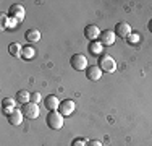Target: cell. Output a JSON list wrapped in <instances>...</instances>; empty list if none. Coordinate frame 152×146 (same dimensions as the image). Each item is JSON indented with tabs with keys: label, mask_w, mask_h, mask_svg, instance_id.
I'll return each instance as SVG.
<instances>
[{
	"label": "cell",
	"mask_w": 152,
	"mask_h": 146,
	"mask_svg": "<svg viewBox=\"0 0 152 146\" xmlns=\"http://www.w3.org/2000/svg\"><path fill=\"white\" fill-rule=\"evenodd\" d=\"M8 16L12 18V20H15V21H23L24 16H26V10H24L23 5H20V3H15V5L10 7Z\"/></svg>",
	"instance_id": "obj_3"
},
{
	"label": "cell",
	"mask_w": 152,
	"mask_h": 146,
	"mask_svg": "<svg viewBox=\"0 0 152 146\" xmlns=\"http://www.w3.org/2000/svg\"><path fill=\"white\" fill-rule=\"evenodd\" d=\"M23 112L21 111H18V109H15L13 112H10L8 115H7V119H8V122H10V125H20L21 122H23Z\"/></svg>",
	"instance_id": "obj_12"
},
{
	"label": "cell",
	"mask_w": 152,
	"mask_h": 146,
	"mask_svg": "<svg viewBox=\"0 0 152 146\" xmlns=\"http://www.w3.org/2000/svg\"><path fill=\"white\" fill-rule=\"evenodd\" d=\"M15 105H16V101L12 99V97H3L2 99V109H3V112H5L7 115H8L10 112L15 111Z\"/></svg>",
	"instance_id": "obj_13"
},
{
	"label": "cell",
	"mask_w": 152,
	"mask_h": 146,
	"mask_svg": "<svg viewBox=\"0 0 152 146\" xmlns=\"http://www.w3.org/2000/svg\"><path fill=\"white\" fill-rule=\"evenodd\" d=\"M24 38H26L28 42H39L41 41V32L37 29H28L24 32Z\"/></svg>",
	"instance_id": "obj_15"
},
{
	"label": "cell",
	"mask_w": 152,
	"mask_h": 146,
	"mask_svg": "<svg viewBox=\"0 0 152 146\" xmlns=\"http://www.w3.org/2000/svg\"><path fill=\"white\" fill-rule=\"evenodd\" d=\"M102 49H104V46L100 42H91V46H89V52L92 54V55H102Z\"/></svg>",
	"instance_id": "obj_19"
},
{
	"label": "cell",
	"mask_w": 152,
	"mask_h": 146,
	"mask_svg": "<svg viewBox=\"0 0 152 146\" xmlns=\"http://www.w3.org/2000/svg\"><path fill=\"white\" fill-rule=\"evenodd\" d=\"M147 29H149V31L152 32V20L149 21V23H147Z\"/></svg>",
	"instance_id": "obj_24"
},
{
	"label": "cell",
	"mask_w": 152,
	"mask_h": 146,
	"mask_svg": "<svg viewBox=\"0 0 152 146\" xmlns=\"http://www.w3.org/2000/svg\"><path fill=\"white\" fill-rule=\"evenodd\" d=\"M102 70H100L97 65H91V67L86 68V76H88L89 81H99L100 76H102Z\"/></svg>",
	"instance_id": "obj_9"
},
{
	"label": "cell",
	"mask_w": 152,
	"mask_h": 146,
	"mask_svg": "<svg viewBox=\"0 0 152 146\" xmlns=\"http://www.w3.org/2000/svg\"><path fill=\"white\" fill-rule=\"evenodd\" d=\"M86 146H104V145L100 143L99 140H91V141H88V143H86Z\"/></svg>",
	"instance_id": "obj_23"
},
{
	"label": "cell",
	"mask_w": 152,
	"mask_h": 146,
	"mask_svg": "<svg viewBox=\"0 0 152 146\" xmlns=\"http://www.w3.org/2000/svg\"><path fill=\"white\" fill-rule=\"evenodd\" d=\"M75 109H76V104H75V101H71V99H65V101H61L60 102V107H58V112L63 117H66V115H71L75 112Z\"/></svg>",
	"instance_id": "obj_6"
},
{
	"label": "cell",
	"mask_w": 152,
	"mask_h": 146,
	"mask_svg": "<svg viewBox=\"0 0 152 146\" xmlns=\"http://www.w3.org/2000/svg\"><path fill=\"white\" fill-rule=\"evenodd\" d=\"M21 50H23V46H21L20 42H13L8 46V52H10V55H13V57H21Z\"/></svg>",
	"instance_id": "obj_17"
},
{
	"label": "cell",
	"mask_w": 152,
	"mask_h": 146,
	"mask_svg": "<svg viewBox=\"0 0 152 146\" xmlns=\"http://www.w3.org/2000/svg\"><path fill=\"white\" fill-rule=\"evenodd\" d=\"M70 63L75 70H86L88 68V58H86V55H83V54H75L70 58Z\"/></svg>",
	"instance_id": "obj_5"
},
{
	"label": "cell",
	"mask_w": 152,
	"mask_h": 146,
	"mask_svg": "<svg viewBox=\"0 0 152 146\" xmlns=\"http://www.w3.org/2000/svg\"><path fill=\"white\" fill-rule=\"evenodd\" d=\"M36 55V50L32 49L31 46H24L23 50H21V57L24 58V60H31V58H34Z\"/></svg>",
	"instance_id": "obj_18"
},
{
	"label": "cell",
	"mask_w": 152,
	"mask_h": 146,
	"mask_svg": "<svg viewBox=\"0 0 152 146\" xmlns=\"http://www.w3.org/2000/svg\"><path fill=\"white\" fill-rule=\"evenodd\" d=\"M0 18H2V24H0V26H2V29H13L16 26V23L18 21H15V20H12V18L8 16V15H5V13H2L0 15Z\"/></svg>",
	"instance_id": "obj_14"
},
{
	"label": "cell",
	"mask_w": 152,
	"mask_h": 146,
	"mask_svg": "<svg viewBox=\"0 0 152 146\" xmlns=\"http://www.w3.org/2000/svg\"><path fill=\"white\" fill-rule=\"evenodd\" d=\"M97 67H99L102 72H105V73H113L115 70H117V62H115L110 55L102 54V55L99 57V63H97Z\"/></svg>",
	"instance_id": "obj_1"
},
{
	"label": "cell",
	"mask_w": 152,
	"mask_h": 146,
	"mask_svg": "<svg viewBox=\"0 0 152 146\" xmlns=\"http://www.w3.org/2000/svg\"><path fill=\"white\" fill-rule=\"evenodd\" d=\"M84 36L88 41H97V38H100V29L96 26V24H88L84 28Z\"/></svg>",
	"instance_id": "obj_8"
},
{
	"label": "cell",
	"mask_w": 152,
	"mask_h": 146,
	"mask_svg": "<svg viewBox=\"0 0 152 146\" xmlns=\"http://www.w3.org/2000/svg\"><path fill=\"white\" fill-rule=\"evenodd\" d=\"M139 34H134V32H131V34L128 36V38H126V41H128L129 44H131V46H136L137 42H139Z\"/></svg>",
	"instance_id": "obj_20"
},
{
	"label": "cell",
	"mask_w": 152,
	"mask_h": 146,
	"mask_svg": "<svg viewBox=\"0 0 152 146\" xmlns=\"http://www.w3.org/2000/svg\"><path fill=\"white\" fill-rule=\"evenodd\" d=\"M71 146H86V141L83 140V138H76V140H73Z\"/></svg>",
	"instance_id": "obj_21"
},
{
	"label": "cell",
	"mask_w": 152,
	"mask_h": 146,
	"mask_svg": "<svg viewBox=\"0 0 152 146\" xmlns=\"http://www.w3.org/2000/svg\"><path fill=\"white\" fill-rule=\"evenodd\" d=\"M16 101L20 102V104H28V102H31V93H28V91H24V89L18 91Z\"/></svg>",
	"instance_id": "obj_16"
},
{
	"label": "cell",
	"mask_w": 152,
	"mask_h": 146,
	"mask_svg": "<svg viewBox=\"0 0 152 146\" xmlns=\"http://www.w3.org/2000/svg\"><path fill=\"white\" fill-rule=\"evenodd\" d=\"M47 125L50 127L52 130H60L61 127H63L65 120H63V115L60 114L58 111H52L49 112V115H47Z\"/></svg>",
	"instance_id": "obj_2"
},
{
	"label": "cell",
	"mask_w": 152,
	"mask_h": 146,
	"mask_svg": "<svg viewBox=\"0 0 152 146\" xmlns=\"http://www.w3.org/2000/svg\"><path fill=\"white\" fill-rule=\"evenodd\" d=\"M115 32L110 31V29H105V31L100 32V44L102 46H113L115 42Z\"/></svg>",
	"instance_id": "obj_10"
},
{
	"label": "cell",
	"mask_w": 152,
	"mask_h": 146,
	"mask_svg": "<svg viewBox=\"0 0 152 146\" xmlns=\"http://www.w3.org/2000/svg\"><path fill=\"white\" fill-rule=\"evenodd\" d=\"M39 101H41V94H39V93H31V102L37 104Z\"/></svg>",
	"instance_id": "obj_22"
},
{
	"label": "cell",
	"mask_w": 152,
	"mask_h": 146,
	"mask_svg": "<svg viewBox=\"0 0 152 146\" xmlns=\"http://www.w3.org/2000/svg\"><path fill=\"white\" fill-rule=\"evenodd\" d=\"M44 105L49 112H52V111H57V109L60 107V101L57 96H52V94H50V96H47L44 99Z\"/></svg>",
	"instance_id": "obj_11"
},
{
	"label": "cell",
	"mask_w": 152,
	"mask_h": 146,
	"mask_svg": "<svg viewBox=\"0 0 152 146\" xmlns=\"http://www.w3.org/2000/svg\"><path fill=\"white\" fill-rule=\"evenodd\" d=\"M21 112H23V115L26 117V119H29V120H34V119L39 117V107H37V104H34V102L23 104Z\"/></svg>",
	"instance_id": "obj_4"
},
{
	"label": "cell",
	"mask_w": 152,
	"mask_h": 146,
	"mask_svg": "<svg viewBox=\"0 0 152 146\" xmlns=\"http://www.w3.org/2000/svg\"><path fill=\"white\" fill-rule=\"evenodd\" d=\"M113 32H115L117 36H120V38L126 39L129 34H131V26H129V24L126 23V21H120V23H117V24H115Z\"/></svg>",
	"instance_id": "obj_7"
}]
</instances>
